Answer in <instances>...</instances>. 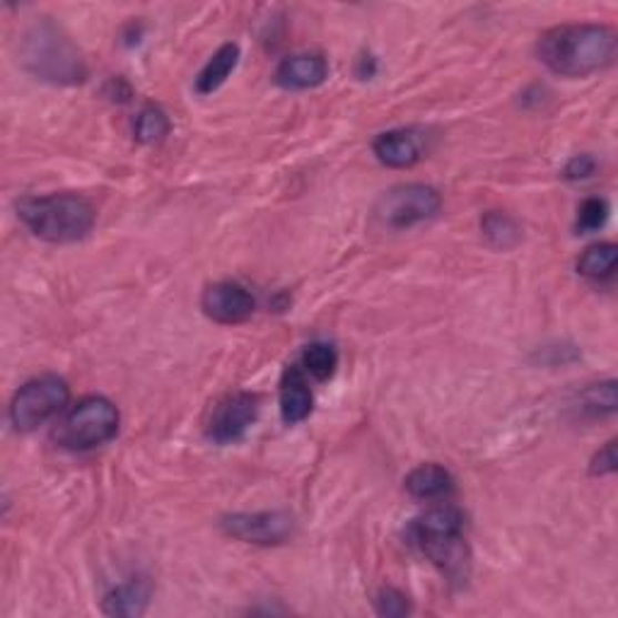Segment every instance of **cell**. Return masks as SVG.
I'll return each mask as SVG.
<instances>
[{
	"label": "cell",
	"instance_id": "44dd1931",
	"mask_svg": "<svg viewBox=\"0 0 618 618\" xmlns=\"http://www.w3.org/2000/svg\"><path fill=\"white\" fill-rule=\"evenodd\" d=\"M135 139L145 145H153L164 141V135L170 133V119L160 107H145L141 109L139 119H135Z\"/></svg>",
	"mask_w": 618,
	"mask_h": 618
},
{
	"label": "cell",
	"instance_id": "ffe728a7",
	"mask_svg": "<svg viewBox=\"0 0 618 618\" xmlns=\"http://www.w3.org/2000/svg\"><path fill=\"white\" fill-rule=\"evenodd\" d=\"M302 365L314 379H328L338 367V353L332 343H312L302 355Z\"/></svg>",
	"mask_w": 618,
	"mask_h": 618
},
{
	"label": "cell",
	"instance_id": "d4e9b609",
	"mask_svg": "<svg viewBox=\"0 0 618 618\" xmlns=\"http://www.w3.org/2000/svg\"><path fill=\"white\" fill-rule=\"evenodd\" d=\"M616 464H618L616 462V439H611V443L604 445L595 455L592 464H589V474H592V476H609V474L616 472Z\"/></svg>",
	"mask_w": 618,
	"mask_h": 618
},
{
	"label": "cell",
	"instance_id": "30bf717a",
	"mask_svg": "<svg viewBox=\"0 0 618 618\" xmlns=\"http://www.w3.org/2000/svg\"><path fill=\"white\" fill-rule=\"evenodd\" d=\"M201 307L213 322L232 326L252 317L256 310V300L244 285L225 281L205 287V293L201 297Z\"/></svg>",
	"mask_w": 618,
	"mask_h": 618
},
{
	"label": "cell",
	"instance_id": "cb8c5ba5",
	"mask_svg": "<svg viewBox=\"0 0 618 618\" xmlns=\"http://www.w3.org/2000/svg\"><path fill=\"white\" fill-rule=\"evenodd\" d=\"M597 172V160L592 155H575L568 164L563 174H566V180L570 182H585L589 176H595Z\"/></svg>",
	"mask_w": 618,
	"mask_h": 618
},
{
	"label": "cell",
	"instance_id": "9c48e42d",
	"mask_svg": "<svg viewBox=\"0 0 618 618\" xmlns=\"http://www.w3.org/2000/svg\"><path fill=\"white\" fill-rule=\"evenodd\" d=\"M259 416V396L250 392H240L227 396L213 411V418L209 425V437L220 445L237 443L244 433L252 428Z\"/></svg>",
	"mask_w": 618,
	"mask_h": 618
},
{
	"label": "cell",
	"instance_id": "8992f818",
	"mask_svg": "<svg viewBox=\"0 0 618 618\" xmlns=\"http://www.w3.org/2000/svg\"><path fill=\"white\" fill-rule=\"evenodd\" d=\"M443 209V196L428 184H402L384 191L373 209L375 225L382 230H408L425 223Z\"/></svg>",
	"mask_w": 618,
	"mask_h": 618
},
{
	"label": "cell",
	"instance_id": "d6986e66",
	"mask_svg": "<svg viewBox=\"0 0 618 618\" xmlns=\"http://www.w3.org/2000/svg\"><path fill=\"white\" fill-rule=\"evenodd\" d=\"M580 414L585 416H609L616 411V382H601L587 387L578 399Z\"/></svg>",
	"mask_w": 618,
	"mask_h": 618
},
{
	"label": "cell",
	"instance_id": "277c9868",
	"mask_svg": "<svg viewBox=\"0 0 618 618\" xmlns=\"http://www.w3.org/2000/svg\"><path fill=\"white\" fill-rule=\"evenodd\" d=\"M20 57L27 71L53 85H78L88 75L85 61L73 41L49 20L37 22L24 34Z\"/></svg>",
	"mask_w": 618,
	"mask_h": 618
},
{
	"label": "cell",
	"instance_id": "3957f363",
	"mask_svg": "<svg viewBox=\"0 0 618 618\" xmlns=\"http://www.w3.org/2000/svg\"><path fill=\"white\" fill-rule=\"evenodd\" d=\"M18 217L34 237L51 244H71L90 235L98 213L85 196L51 194L18 201Z\"/></svg>",
	"mask_w": 618,
	"mask_h": 618
},
{
	"label": "cell",
	"instance_id": "9a60e30c",
	"mask_svg": "<svg viewBox=\"0 0 618 618\" xmlns=\"http://www.w3.org/2000/svg\"><path fill=\"white\" fill-rule=\"evenodd\" d=\"M150 597H153V585L148 578H133L114 587L102 601V611L107 616H143Z\"/></svg>",
	"mask_w": 618,
	"mask_h": 618
},
{
	"label": "cell",
	"instance_id": "4fadbf2b",
	"mask_svg": "<svg viewBox=\"0 0 618 618\" xmlns=\"http://www.w3.org/2000/svg\"><path fill=\"white\" fill-rule=\"evenodd\" d=\"M314 396L305 373L297 365L287 367L281 379V416L287 425H297L310 418Z\"/></svg>",
	"mask_w": 618,
	"mask_h": 618
},
{
	"label": "cell",
	"instance_id": "603a6c76",
	"mask_svg": "<svg viewBox=\"0 0 618 618\" xmlns=\"http://www.w3.org/2000/svg\"><path fill=\"white\" fill-rule=\"evenodd\" d=\"M375 609H377L379 616L402 618L411 611V604H408V597L404 592H399V589L384 587V589H379L377 597H375Z\"/></svg>",
	"mask_w": 618,
	"mask_h": 618
},
{
	"label": "cell",
	"instance_id": "52a82bcc",
	"mask_svg": "<svg viewBox=\"0 0 618 618\" xmlns=\"http://www.w3.org/2000/svg\"><path fill=\"white\" fill-rule=\"evenodd\" d=\"M71 399L65 379L57 375L34 377L18 389L10 402V421L20 433H32L39 425L57 418Z\"/></svg>",
	"mask_w": 618,
	"mask_h": 618
},
{
	"label": "cell",
	"instance_id": "6da1fadb",
	"mask_svg": "<svg viewBox=\"0 0 618 618\" xmlns=\"http://www.w3.org/2000/svg\"><path fill=\"white\" fill-rule=\"evenodd\" d=\"M618 39L607 24H560L541 34L539 59L563 78H587L609 68Z\"/></svg>",
	"mask_w": 618,
	"mask_h": 618
},
{
	"label": "cell",
	"instance_id": "ac0fdd59",
	"mask_svg": "<svg viewBox=\"0 0 618 618\" xmlns=\"http://www.w3.org/2000/svg\"><path fill=\"white\" fill-rule=\"evenodd\" d=\"M480 230H484V237L488 240V244L503 252L513 250V246L521 242V227L517 220L507 213H486L484 220H480Z\"/></svg>",
	"mask_w": 618,
	"mask_h": 618
},
{
	"label": "cell",
	"instance_id": "5bb4252c",
	"mask_svg": "<svg viewBox=\"0 0 618 618\" xmlns=\"http://www.w3.org/2000/svg\"><path fill=\"white\" fill-rule=\"evenodd\" d=\"M406 490L416 500H443L455 490V478L439 464H423L406 476Z\"/></svg>",
	"mask_w": 618,
	"mask_h": 618
},
{
	"label": "cell",
	"instance_id": "5b68a950",
	"mask_svg": "<svg viewBox=\"0 0 618 618\" xmlns=\"http://www.w3.org/2000/svg\"><path fill=\"white\" fill-rule=\"evenodd\" d=\"M119 408L104 396H85L63 414L53 428L57 445L71 452H90L112 443L119 433Z\"/></svg>",
	"mask_w": 618,
	"mask_h": 618
},
{
	"label": "cell",
	"instance_id": "2e32d148",
	"mask_svg": "<svg viewBox=\"0 0 618 618\" xmlns=\"http://www.w3.org/2000/svg\"><path fill=\"white\" fill-rule=\"evenodd\" d=\"M240 61V47L237 44H223L215 53L213 59L205 63L196 80V90L201 94H213L225 85V80L232 75V71L237 68Z\"/></svg>",
	"mask_w": 618,
	"mask_h": 618
},
{
	"label": "cell",
	"instance_id": "8fae6325",
	"mask_svg": "<svg viewBox=\"0 0 618 618\" xmlns=\"http://www.w3.org/2000/svg\"><path fill=\"white\" fill-rule=\"evenodd\" d=\"M375 155L382 164H387L392 170H406L423 158V143L414 131H387L379 133L373 143Z\"/></svg>",
	"mask_w": 618,
	"mask_h": 618
},
{
	"label": "cell",
	"instance_id": "7c38bea8",
	"mask_svg": "<svg viewBox=\"0 0 618 618\" xmlns=\"http://www.w3.org/2000/svg\"><path fill=\"white\" fill-rule=\"evenodd\" d=\"M326 78L328 63L320 53H297V57L285 59L276 71V82L285 90L320 88Z\"/></svg>",
	"mask_w": 618,
	"mask_h": 618
},
{
	"label": "cell",
	"instance_id": "e0dca14e",
	"mask_svg": "<svg viewBox=\"0 0 618 618\" xmlns=\"http://www.w3.org/2000/svg\"><path fill=\"white\" fill-rule=\"evenodd\" d=\"M618 261V246L611 242H599L587 246L578 259V273L592 281H607L614 276Z\"/></svg>",
	"mask_w": 618,
	"mask_h": 618
},
{
	"label": "cell",
	"instance_id": "7402d4cb",
	"mask_svg": "<svg viewBox=\"0 0 618 618\" xmlns=\"http://www.w3.org/2000/svg\"><path fill=\"white\" fill-rule=\"evenodd\" d=\"M609 220V203L604 199H587L582 201L578 211V232L587 235V232H597L599 227L607 225Z\"/></svg>",
	"mask_w": 618,
	"mask_h": 618
},
{
	"label": "cell",
	"instance_id": "ba28073f",
	"mask_svg": "<svg viewBox=\"0 0 618 618\" xmlns=\"http://www.w3.org/2000/svg\"><path fill=\"white\" fill-rule=\"evenodd\" d=\"M220 525L232 539L259 546L283 544L293 534V517L285 513H240L225 517Z\"/></svg>",
	"mask_w": 618,
	"mask_h": 618
},
{
	"label": "cell",
	"instance_id": "7a4b0ae2",
	"mask_svg": "<svg viewBox=\"0 0 618 618\" xmlns=\"http://www.w3.org/2000/svg\"><path fill=\"white\" fill-rule=\"evenodd\" d=\"M464 515L455 505H437L411 521L408 539L428 556L452 582L469 573V546L464 539Z\"/></svg>",
	"mask_w": 618,
	"mask_h": 618
}]
</instances>
